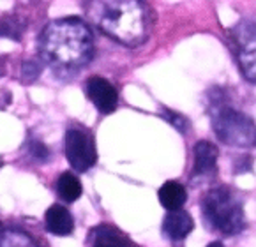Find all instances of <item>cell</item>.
Segmentation results:
<instances>
[{
  "label": "cell",
  "instance_id": "cell-1",
  "mask_svg": "<svg viewBox=\"0 0 256 247\" xmlns=\"http://www.w3.org/2000/svg\"><path fill=\"white\" fill-rule=\"evenodd\" d=\"M94 52L92 32L85 22L74 16L48 23L39 36V53L53 69H78L90 60Z\"/></svg>",
  "mask_w": 256,
  "mask_h": 247
},
{
  "label": "cell",
  "instance_id": "cell-2",
  "mask_svg": "<svg viewBox=\"0 0 256 247\" xmlns=\"http://www.w3.org/2000/svg\"><path fill=\"white\" fill-rule=\"evenodd\" d=\"M87 16L102 34L129 48L142 44L150 28L144 0H88Z\"/></svg>",
  "mask_w": 256,
  "mask_h": 247
},
{
  "label": "cell",
  "instance_id": "cell-3",
  "mask_svg": "<svg viewBox=\"0 0 256 247\" xmlns=\"http://www.w3.org/2000/svg\"><path fill=\"white\" fill-rule=\"evenodd\" d=\"M202 214L208 226L222 235H238L246 226L240 200L226 186L210 189L204 196Z\"/></svg>",
  "mask_w": 256,
  "mask_h": 247
},
{
  "label": "cell",
  "instance_id": "cell-4",
  "mask_svg": "<svg viewBox=\"0 0 256 247\" xmlns=\"http://www.w3.org/2000/svg\"><path fill=\"white\" fill-rule=\"evenodd\" d=\"M212 128L222 143L238 148H249L256 143V126L246 113L235 110L222 96H214L210 102Z\"/></svg>",
  "mask_w": 256,
  "mask_h": 247
},
{
  "label": "cell",
  "instance_id": "cell-5",
  "mask_svg": "<svg viewBox=\"0 0 256 247\" xmlns=\"http://www.w3.org/2000/svg\"><path fill=\"white\" fill-rule=\"evenodd\" d=\"M235 58L246 80L256 83V22H240L230 34Z\"/></svg>",
  "mask_w": 256,
  "mask_h": 247
},
{
  "label": "cell",
  "instance_id": "cell-6",
  "mask_svg": "<svg viewBox=\"0 0 256 247\" xmlns=\"http://www.w3.org/2000/svg\"><path fill=\"white\" fill-rule=\"evenodd\" d=\"M66 158L76 172L83 173L96 164L94 140L87 131L72 128L66 132Z\"/></svg>",
  "mask_w": 256,
  "mask_h": 247
},
{
  "label": "cell",
  "instance_id": "cell-7",
  "mask_svg": "<svg viewBox=\"0 0 256 247\" xmlns=\"http://www.w3.org/2000/svg\"><path fill=\"white\" fill-rule=\"evenodd\" d=\"M85 90H87V98L94 102V106L101 113L115 112L118 102V94L108 80L101 78V76H92V78H88Z\"/></svg>",
  "mask_w": 256,
  "mask_h": 247
},
{
  "label": "cell",
  "instance_id": "cell-8",
  "mask_svg": "<svg viewBox=\"0 0 256 247\" xmlns=\"http://www.w3.org/2000/svg\"><path fill=\"white\" fill-rule=\"evenodd\" d=\"M194 164L191 176H212L218 172V148L210 142H198L194 145Z\"/></svg>",
  "mask_w": 256,
  "mask_h": 247
},
{
  "label": "cell",
  "instance_id": "cell-9",
  "mask_svg": "<svg viewBox=\"0 0 256 247\" xmlns=\"http://www.w3.org/2000/svg\"><path fill=\"white\" fill-rule=\"evenodd\" d=\"M194 228L192 218L186 210H168V214L162 219V232L172 240H184Z\"/></svg>",
  "mask_w": 256,
  "mask_h": 247
},
{
  "label": "cell",
  "instance_id": "cell-10",
  "mask_svg": "<svg viewBox=\"0 0 256 247\" xmlns=\"http://www.w3.org/2000/svg\"><path fill=\"white\" fill-rule=\"evenodd\" d=\"M44 226L52 235L68 236L74 230V219L66 206L52 205L44 214Z\"/></svg>",
  "mask_w": 256,
  "mask_h": 247
},
{
  "label": "cell",
  "instance_id": "cell-11",
  "mask_svg": "<svg viewBox=\"0 0 256 247\" xmlns=\"http://www.w3.org/2000/svg\"><path fill=\"white\" fill-rule=\"evenodd\" d=\"M87 244L96 247L102 246H132V240H129L120 230L110 224H99L88 232Z\"/></svg>",
  "mask_w": 256,
  "mask_h": 247
},
{
  "label": "cell",
  "instance_id": "cell-12",
  "mask_svg": "<svg viewBox=\"0 0 256 247\" xmlns=\"http://www.w3.org/2000/svg\"><path fill=\"white\" fill-rule=\"evenodd\" d=\"M158 196H159V202H161V205L164 206L166 210L180 208V206L186 203V200H188L186 188L182 186V184L174 182V180H170V182L162 184L161 189L158 191Z\"/></svg>",
  "mask_w": 256,
  "mask_h": 247
},
{
  "label": "cell",
  "instance_id": "cell-13",
  "mask_svg": "<svg viewBox=\"0 0 256 247\" xmlns=\"http://www.w3.org/2000/svg\"><path fill=\"white\" fill-rule=\"evenodd\" d=\"M56 192H58V196H60L64 202L72 203L82 196V192H83L82 182L76 178V175L66 172L56 180Z\"/></svg>",
  "mask_w": 256,
  "mask_h": 247
},
{
  "label": "cell",
  "instance_id": "cell-14",
  "mask_svg": "<svg viewBox=\"0 0 256 247\" xmlns=\"http://www.w3.org/2000/svg\"><path fill=\"white\" fill-rule=\"evenodd\" d=\"M2 246H34V240L23 232L18 230H4L2 232Z\"/></svg>",
  "mask_w": 256,
  "mask_h": 247
},
{
  "label": "cell",
  "instance_id": "cell-15",
  "mask_svg": "<svg viewBox=\"0 0 256 247\" xmlns=\"http://www.w3.org/2000/svg\"><path fill=\"white\" fill-rule=\"evenodd\" d=\"M22 32L23 26L20 25V20L16 16H4V20H2V36L4 38H11L18 41V39H22Z\"/></svg>",
  "mask_w": 256,
  "mask_h": 247
},
{
  "label": "cell",
  "instance_id": "cell-16",
  "mask_svg": "<svg viewBox=\"0 0 256 247\" xmlns=\"http://www.w3.org/2000/svg\"><path fill=\"white\" fill-rule=\"evenodd\" d=\"M164 116L175 129H178L180 132L186 131V128H188V118H186V116L178 115V113H175V112H170V110H164Z\"/></svg>",
  "mask_w": 256,
  "mask_h": 247
},
{
  "label": "cell",
  "instance_id": "cell-17",
  "mask_svg": "<svg viewBox=\"0 0 256 247\" xmlns=\"http://www.w3.org/2000/svg\"><path fill=\"white\" fill-rule=\"evenodd\" d=\"M30 154H32V158L38 159V161H41V162L50 158L48 148H46L41 142H32L30 143Z\"/></svg>",
  "mask_w": 256,
  "mask_h": 247
},
{
  "label": "cell",
  "instance_id": "cell-18",
  "mask_svg": "<svg viewBox=\"0 0 256 247\" xmlns=\"http://www.w3.org/2000/svg\"><path fill=\"white\" fill-rule=\"evenodd\" d=\"M23 74H25L26 80H36L39 76V68L36 62H26L23 66Z\"/></svg>",
  "mask_w": 256,
  "mask_h": 247
}]
</instances>
